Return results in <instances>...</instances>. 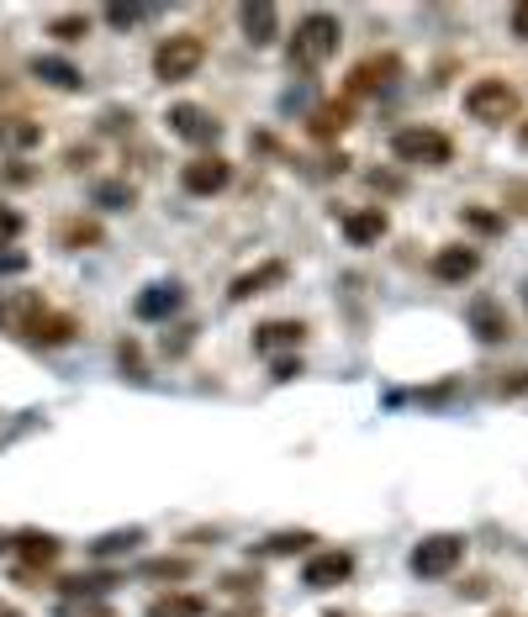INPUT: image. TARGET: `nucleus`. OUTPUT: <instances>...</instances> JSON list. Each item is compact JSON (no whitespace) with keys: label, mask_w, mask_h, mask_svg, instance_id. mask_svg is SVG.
<instances>
[{"label":"nucleus","mask_w":528,"mask_h":617,"mask_svg":"<svg viewBox=\"0 0 528 617\" xmlns=\"http://www.w3.org/2000/svg\"><path fill=\"white\" fill-rule=\"evenodd\" d=\"M338 37H344V27H338V16H328V11H307L301 22H296V37L291 48H286V59H291V69H323L333 54H338Z\"/></svg>","instance_id":"f257e3e1"},{"label":"nucleus","mask_w":528,"mask_h":617,"mask_svg":"<svg viewBox=\"0 0 528 617\" xmlns=\"http://www.w3.org/2000/svg\"><path fill=\"white\" fill-rule=\"evenodd\" d=\"M202 63H206V43L196 37V32H175V37H164V43L153 48V74H159L164 85L191 80Z\"/></svg>","instance_id":"f03ea898"},{"label":"nucleus","mask_w":528,"mask_h":617,"mask_svg":"<svg viewBox=\"0 0 528 617\" xmlns=\"http://www.w3.org/2000/svg\"><path fill=\"white\" fill-rule=\"evenodd\" d=\"M391 153H397L402 164H417V170H444V164L455 159V143L444 138L439 127H402V132L391 138Z\"/></svg>","instance_id":"7ed1b4c3"},{"label":"nucleus","mask_w":528,"mask_h":617,"mask_svg":"<svg viewBox=\"0 0 528 617\" xmlns=\"http://www.w3.org/2000/svg\"><path fill=\"white\" fill-rule=\"evenodd\" d=\"M466 112L475 121H486V127H502V121L518 117V90L497 80V74H486V80H475L466 90Z\"/></svg>","instance_id":"20e7f679"},{"label":"nucleus","mask_w":528,"mask_h":617,"mask_svg":"<svg viewBox=\"0 0 528 617\" xmlns=\"http://www.w3.org/2000/svg\"><path fill=\"white\" fill-rule=\"evenodd\" d=\"M466 559V538L460 533H434V538H423L417 549H412V575H423V581H444V575H455V564Z\"/></svg>","instance_id":"39448f33"},{"label":"nucleus","mask_w":528,"mask_h":617,"mask_svg":"<svg viewBox=\"0 0 528 617\" xmlns=\"http://www.w3.org/2000/svg\"><path fill=\"white\" fill-rule=\"evenodd\" d=\"M27 344H43V349H59V344H69L74 333H80V323L69 317V312H54L48 301H37L27 317H22V327H16Z\"/></svg>","instance_id":"423d86ee"},{"label":"nucleus","mask_w":528,"mask_h":617,"mask_svg":"<svg viewBox=\"0 0 528 617\" xmlns=\"http://www.w3.org/2000/svg\"><path fill=\"white\" fill-rule=\"evenodd\" d=\"M228 179H233V164H228L222 153H196V159L180 170L185 196H217V190H228Z\"/></svg>","instance_id":"0eeeda50"},{"label":"nucleus","mask_w":528,"mask_h":617,"mask_svg":"<svg viewBox=\"0 0 528 617\" xmlns=\"http://www.w3.org/2000/svg\"><path fill=\"white\" fill-rule=\"evenodd\" d=\"M170 132H175V138H185V143H196V148H211L217 138H222V121L211 117L206 106L175 101V106H170Z\"/></svg>","instance_id":"6e6552de"},{"label":"nucleus","mask_w":528,"mask_h":617,"mask_svg":"<svg viewBox=\"0 0 528 617\" xmlns=\"http://www.w3.org/2000/svg\"><path fill=\"white\" fill-rule=\"evenodd\" d=\"M402 80V59L397 54H370L349 69V95H381Z\"/></svg>","instance_id":"1a4fd4ad"},{"label":"nucleus","mask_w":528,"mask_h":617,"mask_svg":"<svg viewBox=\"0 0 528 617\" xmlns=\"http://www.w3.org/2000/svg\"><path fill=\"white\" fill-rule=\"evenodd\" d=\"M354 575V555L349 549H318V555H307V564H301V581L312 591H333L344 586Z\"/></svg>","instance_id":"9d476101"},{"label":"nucleus","mask_w":528,"mask_h":617,"mask_svg":"<svg viewBox=\"0 0 528 617\" xmlns=\"http://www.w3.org/2000/svg\"><path fill=\"white\" fill-rule=\"evenodd\" d=\"M475 275H481V254L470 243H444L434 254V280H444V286H466Z\"/></svg>","instance_id":"9b49d317"},{"label":"nucleus","mask_w":528,"mask_h":617,"mask_svg":"<svg viewBox=\"0 0 528 617\" xmlns=\"http://www.w3.org/2000/svg\"><path fill=\"white\" fill-rule=\"evenodd\" d=\"M470 333L481 338V344H502V338H513V323H507V306H502L497 295H475L470 301Z\"/></svg>","instance_id":"f8f14e48"},{"label":"nucleus","mask_w":528,"mask_h":617,"mask_svg":"<svg viewBox=\"0 0 528 617\" xmlns=\"http://www.w3.org/2000/svg\"><path fill=\"white\" fill-rule=\"evenodd\" d=\"M338 228H344V237H349L354 248H370V243H381V237L391 233V217H386L381 206H359V211H349Z\"/></svg>","instance_id":"ddd939ff"},{"label":"nucleus","mask_w":528,"mask_h":617,"mask_svg":"<svg viewBox=\"0 0 528 617\" xmlns=\"http://www.w3.org/2000/svg\"><path fill=\"white\" fill-rule=\"evenodd\" d=\"M11 549L22 555L27 570H48V564H59V555H64L59 538H54V533H37V528H22L16 538H11Z\"/></svg>","instance_id":"4468645a"},{"label":"nucleus","mask_w":528,"mask_h":617,"mask_svg":"<svg viewBox=\"0 0 528 617\" xmlns=\"http://www.w3.org/2000/svg\"><path fill=\"white\" fill-rule=\"evenodd\" d=\"M301 338H307V323H296V317H269V323L254 327V353L301 349Z\"/></svg>","instance_id":"2eb2a0df"},{"label":"nucleus","mask_w":528,"mask_h":617,"mask_svg":"<svg viewBox=\"0 0 528 617\" xmlns=\"http://www.w3.org/2000/svg\"><path fill=\"white\" fill-rule=\"evenodd\" d=\"M238 22H243V37H249L254 48H269V43L280 37V11H275L269 0H260V5H243V11H238Z\"/></svg>","instance_id":"dca6fc26"},{"label":"nucleus","mask_w":528,"mask_h":617,"mask_svg":"<svg viewBox=\"0 0 528 617\" xmlns=\"http://www.w3.org/2000/svg\"><path fill=\"white\" fill-rule=\"evenodd\" d=\"M349 121H354L349 101H323V106L312 112V121H307V132H312L318 143H333V138H344V132H349Z\"/></svg>","instance_id":"f3484780"},{"label":"nucleus","mask_w":528,"mask_h":617,"mask_svg":"<svg viewBox=\"0 0 528 617\" xmlns=\"http://www.w3.org/2000/svg\"><path fill=\"white\" fill-rule=\"evenodd\" d=\"M280 280H286V265H280V259H269V265L238 275L233 286H228V301H254V295H264L269 286H280Z\"/></svg>","instance_id":"a211bd4d"},{"label":"nucleus","mask_w":528,"mask_h":617,"mask_svg":"<svg viewBox=\"0 0 528 617\" xmlns=\"http://www.w3.org/2000/svg\"><path fill=\"white\" fill-rule=\"evenodd\" d=\"M32 74H37L43 85H54V90H80L85 85V74H80L69 59H54V54H37V59H32Z\"/></svg>","instance_id":"6ab92c4d"},{"label":"nucleus","mask_w":528,"mask_h":617,"mask_svg":"<svg viewBox=\"0 0 528 617\" xmlns=\"http://www.w3.org/2000/svg\"><path fill=\"white\" fill-rule=\"evenodd\" d=\"M148 617H206V596L196 591H164L148 602Z\"/></svg>","instance_id":"aec40b11"},{"label":"nucleus","mask_w":528,"mask_h":617,"mask_svg":"<svg viewBox=\"0 0 528 617\" xmlns=\"http://www.w3.org/2000/svg\"><path fill=\"white\" fill-rule=\"evenodd\" d=\"M170 312H180L175 280H170V286H148V291L138 295V317H144V323H159V317H170Z\"/></svg>","instance_id":"412c9836"},{"label":"nucleus","mask_w":528,"mask_h":617,"mask_svg":"<svg viewBox=\"0 0 528 617\" xmlns=\"http://www.w3.org/2000/svg\"><path fill=\"white\" fill-rule=\"evenodd\" d=\"M318 538L307 528H296V533H275V538H264L260 544V555H269V559H286V555H307Z\"/></svg>","instance_id":"4be33fe9"},{"label":"nucleus","mask_w":528,"mask_h":617,"mask_svg":"<svg viewBox=\"0 0 528 617\" xmlns=\"http://www.w3.org/2000/svg\"><path fill=\"white\" fill-rule=\"evenodd\" d=\"M133 201H138V185H127V179H101L95 185V206H106V211H127Z\"/></svg>","instance_id":"5701e85b"},{"label":"nucleus","mask_w":528,"mask_h":617,"mask_svg":"<svg viewBox=\"0 0 528 617\" xmlns=\"http://www.w3.org/2000/svg\"><path fill=\"white\" fill-rule=\"evenodd\" d=\"M43 138V127L37 121H27V117H0V143L5 148H32Z\"/></svg>","instance_id":"b1692460"},{"label":"nucleus","mask_w":528,"mask_h":617,"mask_svg":"<svg viewBox=\"0 0 528 617\" xmlns=\"http://www.w3.org/2000/svg\"><path fill=\"white\" fill-rule=\"evenodd\" d=\"M59 617H117L101 596H64L59 602Z\"/></svg>","instance_id":"393cba45"},{"label":"nucleus","mask_w":528,"mask_h":617,"mask_svg":"<svg viewBox=\"0 0 528 617\" xmlns=\"http://www.w3.org/2000/svg\"><path fill=\"white\" fill-rule=\"evenodd\" d=\"M64 248H85V243H101V228L95 222H85V217H74V222H64L59 228Z\"/></svg>","instance_id":"a878e982"},{"label":"nucleus","mask_w":528,"mask_h":617,"mask_svg":"<svg viewBox=\"0 0 528 617\" xmlns=\"http://www.w3.org/2000/svg\"><path fill=\"white\" fill-rule=\"evenodd\" d=\"M144 575H153V581H185L191 575V559H148Z\"/></svg>","instance_id":"bb28decb"},{"label":"nucleus","mask_w":528,"mask_h":617,"mask_svg":"<svg viewBox=\"0 0 528 617\" xmlns=\"http://www.w3.org/2000/svg\"><path fill=\"white\" fill-rule=\"evenodd\" d=\"M59 586H64V596H101V591L112 586V575H69Z\"/></svg>","instance_id":"cd10ccee"},{"label":"nucleus","mask_w":528,"mask_h":617,"mask_svg":"<svg viewBox=\"0 0 528 617\" xmlns=\"http://www.w3.org/2000/svg\"><path fill=\"white\" fill-rule=\"evenodd\" d=\"M54 37L59 43H80V37H90V16H54Z\"/></svg>","instance_id":"c85d7f7f"},{"label":"nucleus","mask_w":528,"mask_h":617,"mask_svg":"<svg viewBox=\"0 0 528 617\" xmlns=\"http://www.w3.org/2000/svg\"><path fill=\"white\" fill-rule=\"evenodd\" d=\"M148 16V5H106V22L112 27H138Z\"/></svg>","instance_id":"c756f323"},{"label":"nucleus","mask_w":528,"mask_h":617,"mask_svg":"<svg viewBox=\"0 0 528 617\" xmlns=\"http://www.w3.org/2000/svg\"><path fill=\"white\" fill-rule=\"evenodd\" d=\"M460 217H466V222L475 228V233H497V228H502V217H497V211H481V206H466Z\"/></svg>","instance_id":"7c9ffc66"},{"label":"nucleus","mask_w":528,"mask_h":617,"mask_svg":"<svg viewBox=\"0 0 528 617\" xmlns=\"http://www.w3.org/2000/svg\"><path fill=\"white\" fill-rule=\"evenodd\" d=\"M22 228H27V222H22V211H16V206H0V243H11Z\"/></svg>","instance_id":"2f4dec72"},{"label":"nucleus","mask_w":528,"mask_h":617,"mask_svg":"<svg viewBox=\"0 0 528 617\" xmlns=\"http://www.w3.org/2000/svg\"><path fill=\"white\" fill-rule=\"evenodd\" d=\"M138 538H144L138 528H133V533H112V538H101V544H95V555H117V549H133Z\"/></svg>","instance_id":"473e14b6"},{"label":"nucleus","mask_w":528,"mask_h":617,"mask_svg":"<svg viewBox=\"0 0 528 617\" xmlns=\"http://www.w3.org/2000/svg\"><path fill=\"white\" fill-rule=\"evenodd\" d=\"M507 206H513L518 217H528V185L524 179H507Z\"/></svg>","instance_id":"72a5a7b5"},{"label":"nucleus","mask_w":528,"mask_h":617,"mask_svg":"<svg viewBox=\"0 0 528 617\" xmlns=\"http://www.w3.org/2000/svg\"><path fill=\"white\" fill-rule=\"evenodd\" d=\"M513 32H518V37L528 43V0H518V5H513Z\"/></svg>","instance_id":"f704fd0d"},{"label":"nucleus","mask_w":528,"mask_h":617,"mask_svg":"<svg viewBox=\"0 0 528 617\" xmlns=\"http://www.w3.org/2000/svg\"><path fill=\"white\" fill-rule=\"evenodd\" d=\"M291 375H301V364H296V359H280V364H275V381H291Z\"/></svg>","instance_id":"c9c22d12"},{"label":"nucleus","mask_w":528,"mask_h":617,"mask_svg":"<svg viewBox=\"0 0 528 617\" xmlns=\"http://www.w3.org/2000/svg\"><path fill=\"white\" fill-rule=\"evenodd\" d=\"M22 265H27L22 254H0V275H11V269H22Z\"/></svg>","instance_id":"e433bc0d"},{"label":"nucleus","mask_w":528,"mask_h":617,"mask_svg":"<svg viewBox=\"0 0 528 617\" xmlns=\"http://www.w3.org/2000/svg\"><path fill=\"white\" fill-rule=\"evenodd\" d=\"M0 617H27L22 607H11V602H0Z\"/></svg>","instance_id":"4c0bfd02"},{"label":"nucleus","mask_w":528,"mask_h":617,"mask_svg":"<svg viewBox=\"0 0 528 617\" xmlns=\"http://www.w3.org/2000/svg\"><path fill=\"white\" fill-rule=\"evenodd\" d=\"M518 143H524V148H528V117H524V121H518Z\"/></svg>","instance_id":"58836bf2"},{"label":"nucleus","mask_w":528,"mask_h":617,"mask_svg":"<svg viewBox=\"0 0 528 617\" xmlns=\"http://www.w3.org/2000/svg\"><path fill=\"white\" fill-rule=\"evenodd\" d=\"M0 549H11V538H5V533H0Z\"/></svg>","instance_id":"ea45409f"},{"label":"nucleus","mask_w":528,"mask_h":617,"mask_svg":"<svg viewBox=\"0 0 528 617\" xmlns=\"http://www.w3.org/2000/svg\"><path fill=\"white\" fill-rule=\"evenodd\" d=\"M328 617H349V613H328Z\"/></svg>","instance_id":"a19ab883"},{"label":"nucleus","mask_w":528,"mask_h":617,"mask_svg":"<svg viewBox=\"0 0 528 617\" xmlns=\"http://www.w3.org/2000/svg\"><path fill=\"white\" fill-rule=\"evenodd\" d=\"M497 617H518V613H497Z\"/></svg>","instance_id":"79ce46f5"},{"label":"nucleus","mask_w":528,"mask_h":617,"mask_svg":"<svg viewBox=\"0 0 528 617\" xmlns=\"http://www.w3.org/2000/svg\"><path fill=\"white\" fill-rule=\"evenodd\" d=\"M524 301H528V286H524Z\"/></svg>","instance_id":"37998d69"}]
</instances>
